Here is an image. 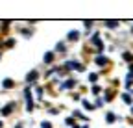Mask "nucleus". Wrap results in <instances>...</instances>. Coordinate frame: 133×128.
Masks as SVG:
<instances>
[{
    "label": "nucleus",
    "instance_id": "nucleus-1",
    "mask_svg": "<svg viewBox=\"0 0 133 128\" xmlns=\"http://www.w3.org/2000/svg\"><path fill=\"white\" fill-rule=\"evenodd\" d=\"M35 78H37V71H31V72L26 76V80H28V82H33Z\"/></svg>",
    "mask_w": 133,
    "mask_h": 128
},
{
    "label": "nucleus",
    "instance_id": "nucleus-2",
    "mask_svg": "<svg viewBox=\"0 0 133 128\" xmlns=\"http://www.w3.org/2000/svg\"><path fill=\"white\" fill-rule=\"evenodd\" d=\"M11 109H13V104H8V106H6V108L2 109V113H4V115H8V113H9Z\"/></svg>",
    "mask_w": 133,
    "mask_h": 128
},
{
    "label": "nucleus",
    "instance_id": "nucleus-3",
    "mask_svg": "<svg viewBox=\"0 0 133 128\" xmlns=\"http://www.w3.org/2000/svg\"><path fill=\"white\" fill-rule=\"evenodd\" d=\"M96 63H98V65H105V63H107V58H96Z\"/></svg>",
    "mask_w": 133,
    "mask_h": 128
},
{
    "label": "nucleus",
    "instance_id": "nucleus-4",
    "mask_svg": "<svg viewBox=\"0 0 133 128\" xmlns=\"http://www.w3.org/2000/svg\"><path fill=\"white\" fill-rule=\"evenodd\" d=\"M52 58H54V56H52V52H48V54L44 56V61H46V63H52Z\"/></svg>",
    "mask_w": 133,
    "mask_h": 128
},
{
    "label": "nucleus",
    "instance_id": "nucleus-5",
    "mask_svg": "<svg viewBox=\"0 0 133 128\" xmlns=\"http://www.w3.org/2000/svg\"><path fill=\"white\" fill-rule=\"evenodd\" d=\"M69 39L76 41V39H78V32H72V34H69Z\"/></svg>",
    "mask_w": 133,
    "mask_h": 128
},
{
    "label": "nucleus",
    "instance_id": "nucleus-6",
    "mask_svg": "<svg viewBox=\"0 0 133 128\" xmlns=\"http://www.w3.org/2000/svg\"><path fill=\"white\" fill-rule=\"evenodd\" d=\"M105 24H107L109 28H115V26H116V24H118V22H116V21H107Z\"/></svg>",
    "mask_w": 133,
    "mask_h": 128
},
{
    "label": "nucleus",
    "instance_id": "nucleus-7",
    "mask_svg": "<svg viewBox=\"0 0 133 128\" xmlns=\"http://www.w3.org/2000/svg\"><path fill=\"white\" fill-rule=\"evenodd\" d=\"M105 119H107V123H115V115H113V113H107Z\"/></svg>",
    "mask_w": 133,
    "mask_h": 128
},
{
    "label": "nucleus",
    "instance_id": "nucleus-8",
    "mask_svg": "<svg viewBox=\"0 0 133 128\" xmlns=\"http://www.w3.org/2000/svg\"><path fill=\"white\" fill-rule=\"evenodd\" d=\"M11 86H13L11 80H4V87H11Z\"/></svg>",
    "mask_w": 133,
    "mask_h": 128
},
{
    "label": "nucleus",
    "instance_id": "nucleus-9",
    "mask_svg": "<svg viewBox=\"0 0 133 128\" xmlns=\"http://www.w3.org/2000/svg\"><path fill=\"white\" fill-rule=\"evenodd\" d=\"M124 100H126V102L129 104V102H131V97H129V95H124Z\"/></svg>",
    "mask_w": 133,
    "mask_h": 128
},
{
    "label": "nucleus",
    "instance_id": "nucleus-10",
    "mask_svg": "<svg viewBox=\"0 0 133 128\" xmlns=\"http://www.w3.org/2000/svg\"><path fill=\"white\" fill-rule=\"evenodd\" d=\"M41 126L43 128H50V123H41Z\"/></svg>",
    "mask_w": 133,
    "mask_h": 128
},
{
    "label": "nucleus",
    "instance_id": "nucleus-11",
    "mask_svg": "<svg viewBox=\"0 0 133 128\" xmlns=\"http://www.w3.org/2000/svg\"><path fill=\"white\" fill-rule=\"evenodd\" d=\"M0 128H2V123H0Z\"/></svg>",
    "mask_w": 133,
    "mask_h": 128
}]
</instances>
